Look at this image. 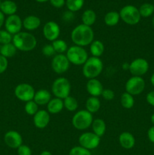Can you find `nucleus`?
<instances>
[{"instance_id": "obj_27", "label": "nucleus", "mask_w": 154, "mask_h": 155, "mask_svg": "<svg viewBox=\"0 0 154 155\" xmlns=\"http://www.w3.org/2000/svg\"><path fill=\"white\" fill-rule=\"evenodd\" d=\"M97 19L96 13L91 9H87L83 12L82 15V24L86 26L91 27L95 23Z\"/></svg>"}, {"instance_id": "obj_18", "label": "nucleus", "mask_w": 154, "mask_h": 155, "mask_svg": "<svg viewBox=\"0 0 154 155\" xmlns=\"http://www.w3.org/2000/svg\"><path fill=\"white\" fill-rule=\"evenodd\" d=\"M119 142L125 149H131L135 145V139L129 132H123L119 136Z\"/></svg>"}, {"instance_id": "obj_1", "label": "nucleus", "mask_w": 154, "mask_h": 155, "mask_svg": "<svg viewBox=\"0 0 154 155\" xmlns=\"http://www.w3.org/2000/svg\"><path fill=\"white\" fill-rule=\"evenodd\" d=\"M95 33L91 27L81 24L74 27L71 32V39L74 45L81 47L89 45L95 39Z\"/></svg>"}, {"instance_id": "obj_26", "label": "nucleus", "mask_w": 154, "mask_h": 155, "mask_svg": "<svg viewBox=\"0 0 154 155\" xmlns=\"http://www.w3.org/2000/svg\"><path fill=\"white\" fill-rule=\"evenodd\" d=\"M18 49L12 42L0 45V54L6 58H12L16 54Z\"/></svg>"}, {"instance_id": "obj_33", "label": "nucleus", "mask_w": 154, "mask_h": 155, "mask_svg": "<svg viewBox=\"0 0 154 155\" xmlns=\"http://www.w3.org/2000/svg\"><path fill=\"white\" fill-rule=\"evenodd\" d=\"M138 10L140 16L143 18H148L153 14L154 5L150 4V3H144L140 5Z\"/></svg>"}, {"instance_id": "obj_17", "label": "nucleus", "mask_w": 154, "mask_h": 155, "mask_svg": "<svg viewBox=\"0 0 154 155\" xmlns=\"http://www.w3.org/2000/svg\"><path fill=\"white\" fill-rule=\"evenodd\" d=\"M86 90L91 96L98 97L102 94L104 87L99 80L96 78L90 79L86 83Z\"/></svg>"}, {"instance_id": "obj_6", "label": "nucleus", "mask_w": 154, "mask_h": 155, "mask_svg": "<svg viewBox=\"0 0 154 155\" xmlns=\"http://www.w3.org/2000/svg\"><path fill=\"white\" fill-rule=\"evenodd\" d=\"M93 120L92 114L87 110H81L73 115L72 118V124L76 130H85L91 126Z\"/></svg>"}, {"instance_id": "obj_9", "label": "nucleus", "mask_w": 154, "mask_h": 155, "mask_svg": "<svg viewBox=\"0 0 154 155\" xmlns=\"http://www.w3.org/2000/svg\"><path fill=\"white\" fill-rule=\"evenodd\" d=\"M145 81L141 77H132L127 80L125 85V92L131 95H137L143 92L145 89Z\"/></svg>"}, {"instance_id": "obj_32", "label": "nucleus", "mask_w": 154, "mask_h": 155, "mask_svg": "<svg viewBox=\"0 0 154 155\" xmlns=\"http://www.w3.org/2000/svg\"><path fill=\"white\" fill-rule=\"evenodd\" d=\"M84 0H66V5L71 12L79 11L84 5Z\"/></svg>"}, {"instance_id": "obj_35", "label": "nucleus", "mask_w": 154, "mask_h": 155, "mask_svg": "<svg viewBox=\"0 0 154 155\" xmlns=\"http://www.w3.org/2000/svg\"><path fill=\"white\" fill-rule=\"evenodd\" d=\"M13 36L5 30H0V45L11 43L12 42Z\"/></svg>"}, {"instance_id": "obj_7", "label": "nucleus", "mask_w": 154, "mask_h": 155, "mask_svg": "<svg viewBox=\"0 0 154 155\" xmlns=\"http://www.w3.org/2000/svg\"><path fill=\"white\" fill-rule=\"evenodd\" d=\"M120 18L128 25H136L140 21L141 16L138 8L131 5L124 6L119 12Z\"/></svg>"}, {"instance_id": "obj_21", "label": "nucleus", "mask_w": 154, "mask_h": 155, "mask_svg": "<svg viewBox=\"0 0 154 155\" xmlns=\"http://www.w3.org/2000/svg\"><path fill=\"white\" fill-rule=\"evenodd\" d=\"M64 108L63 99L58 98H51L47 104V111L51 114H57Z\"/></svg>"}, {"instance_id": "obj_4", "label": "nucleus", "mask_w": 154, "mask_h": 155, "mask_svg": "<svg viewBox=\"0 0 154 155\" xmlns=\"http://www.w3.org/2000/svg\"><path fill=\"white\" fill-rule=\"evenodd\" d=\"M66 56L68 60L74 65H83L88 58V54L84 47L79 45H72L66 51Z\"/></svg>"}, {"instance_id": "obj_10", "label": "nucleus", "mask_w": 154, "mask_h": 155, "mask_svg": "<svg viewBox=\"0 0 154 155\" xmlns=\"http://www.w3.org/2000/svg\"><path fill=\"white\" fill-rule=\"evenodd\" d=\"M101 142V137L97 136L93 132H87L81 134L79 138L80 146L88 150H93L98 148Z\"/></svg>"}, {"instance_id": "obj_23", "label": "nucleus", "mask_w": 154, "mask_h": 155, "mask_svg": "<svg viewBox=\"0 0 154 155\" xmlns=\"http://www.w3.org/2000/svg\"><path fill=\"white\" fill-rule=\"evenodd\" d=\"M91 127L93 133L99 137L104 136L107 130L106 123L104 122V120L101 119V118H96V119L93 120V122H92Z\"/></svg>"}, {"instance_id": "obj_20", "label": "nucleus", "mask_w": 154, "mask_h": 155, "mask_svg": "<svg viewBox=\"0 0 154 155\" xmlns=\"http://www.w3.org/2000/svg\"><path fill=\"white\" fill-rule=\"evenodd\" d=\"M41 25V20L35 15H29L23 21V27L28 31H33L39 28Z\"/></svg>"}, {"instance_id": "obj_40", "label": "nucleus", "mask_w": 154, "mask_h": 155, "mask_svg": "<svg viewBox=\"0 0 154 155\" xmlns=\"http://www.w3.org/2000/svg\"><path fill=\"white\" fill-rule=\"evenodd\" d=\"M8 66V58L0 54V74H3L7 70Z\"/></svg>"}, {"instance_id": "obj_37", "label": "nucleus", "mask_w": 154, "mask_h": 155, "mask_svg": "<svg viewBox=\"0 0 154 155\" xmlns=\"http://www.w3.org/2000/svg\"><path fill=\"white\" fill-rule=\"evenodd\" d=\"M42 52L44 56L45 57H52V56L55 55L56 52L54 51V48H53L51 44H47L42 47Z\"/></svg>"}, {"instance_id": "obj_19", "label": "nucleus", "mask_w": 154, "mask_h": 155, "mask_svg": "<svg viewBox=\"0 0 154 155\" xmlns=\"http://www.w3.org/2000/svg\"><path fill=\"white\" fill-rule=\"evenodd\" d=\"M51 99V95L46 89H39L35 93L33 101L38 104V105H47Z\"/></svg>"}, {"instance_id": "obj_31", "label": "nucleus", "mask_w": 154, "mask_h": 155, "mask_svg": "<svg viewBox=\"0 0 154 155\" xmlns=\"http://www.w3.org/2000/svg\"><path fill=\"white\" fill-rule=\"evenodd\" d=\"M51 45H52L55 52L57 53V54H63V53L66 52L68 48H69L66 42L63 39H60L53 41Z\"/></svg>"}, {"instance_id": "obj_44", "label": "nucleus", "mask_w": 154, "mask_h": 155, "mask_svg": "<svg viewBox=\"0 0 154 155\" xmlns=\"http://www.w3.org/2000/svg\"><path fill=\"white\" fill-rule=\"evenodd\" d=\"M63 19H64V21H71V20L73 18V14H72V12H66V13L63 14Z\"/></svg>"}, {"instance_id": "obj_3", "label": "nucleus", "mask_w": 154, "mask_h": 155, "mask_svg": "<svg viewBox=\"0 0 154 155\" xmlns=\"http://www.w3.org/2000/svg\"><path fill=\"white\" fill-rule=\"evenodd\" d=\"M104 64L100 58H88L82 66V74L85 77L90 79L97 78L102 73Z\"/></svg>"}, {"instance_id": "obj_42", "label": "nucleus", "mask_w": 154, "mask_h": 155, "mask_svg": "<svg viewBox=\"0 0 154 155\" xmlns=\"http://www.w3.org/2000/svg\"><path fill=\"white\" fill-rule=\"evenodd\" d=\"M146 102L151 106L154 107V91H151V92H148L147 95L146 96Z\"/></svg>"}, {"instance_id": "obj_29", "label": "nucleus", "mask_w": 154, "mask_h": 155, "mask_svg": "<svg viewBox=\"0 0 154 155\" xmlns=\"http://www.w3.org/2000/svg\"><path fill=\"white\" fill-rule=\"evenodd\" d=\"M121 105L125 109L132 108L134 104V98L133 95H130L128 92H125L122 94L120 98Z\"/></svg>"}, {"instance_id": "obj_41", "label": "nucleus", "mask_w": 154, "mask_h": 155, "mask_svg": "<svg viewBox=\"0 0 154 155\" xmlns=\"http://www.w3.org/2000/svg\"><path fill=\"white\" fill-rule=\"evenodd\" d=\"M49 2L53 7L57 8H60L66 3L65 0H49Z\"/></svg>"}, {"instance_id": "obj_48", "label": "nucleus", "mask_w": 154, "mask_h": 155, "mask_svg": "<svg viewBox=\"0 0 154 155\" xmlns=\"http://www.w3.org/2000/svg\"><path fill=\"white\" fill-rule=\"evenodd\" d=\"M37 2H41V3H43V2H46L47 1H49V0H35Z\"/></svg>"}, {"instance_id": "obj_49", "label": "nucleus", "mask_w": 154, "mask_h": 155, "mask_svg": "<svg viewBox=\"0 0 154 155\" xmlns=\"http://www.w3.org/2000/svg\"><path fill=\"white\" fill-rule=\"evenodd\" d=\"M150 120H151V123H152V125L154 126V114H153L152 115V116H151Z\"/></svg>"}, {"instance_id": "obj_2", "label": "nucleus", "mask_w": 154, "mask_h": 155, "mask_svg": "<svg viewBox=\"0 0 154 155\" xmlns=\"http://www.w3.org/2000/svg\"><path fill=\"white\" fill-rule=\"evenodd\" d=\"M12 43L16 48L21 51H33L37 45L36 38L29 32L21 31L14 35Z\"/></svg>"}, {"instance_id": "obj_46", "label": "nucleus", "mask_w": 154, "mask_h": 155, "mask_svg": "<svg viewBox=\"0 0 154 155\" xmlns=\"http://www.w3.org/2000/svg\"><path fill=\"white\" fill-rule=\"evenodd\" d=\"M39 155H53L49 151H43L40 153Z\"/></svg>"}, {"instance_id": "obj_12", "label": "nucleus", "mask_w": 154, "mask_h": 155, "mask_svg": "<svg viewBox=\"0 0 154 155\" xmlns=\"http://www.w3.org/2000/svg\"><path fill=\"white\" fill-rule=\"evenodd\" d=\"M128 70L134 77H142L146 74L149 70V63L146 59L138 58L133 60L129 64Z\"/></svg>"}, {"instance_id": "obj_36", "label": "nucleus", "mask_w": 154, "mask_h": 155, "mask_svg": "<svg viewBox=\"0 0 154 155\" xmlns=\"http://www.w3.org/2000/svg\"><path fill=\"white\" fill-rule=\"evenodd\" d=\"M69 155H91V153L89 150L85 149L79 145V146H75L71 148Z\"/></svg>"}, {"instance_id": "obj_5", "label": "nucleus", "mask_w": 154, "mask_h": 155, "mask_svg": "<svg viewBox=\"0 0 154 155\" xmlns=\"http://www.w3.org/2000/svg\"><path fill=\"white\" fill-rule=\"evenodd\" d=\"M70 82L65 77H59L56 79L51 86V92L55 98L64 99L70 94Z\"/></svg>"}, {"instance_id": "obj_11", "label": "nucleus", "mask_w": 154, "mask_h": 155, "mask_svg": "<svg viewBox=\"0 0 154 155\" xmlns=\"http://www.w3.org/2000/svg\"><path fill=\"white\" fill-rule=\"evenodd\" d=\"M70 62L64 54H57L51 61V68L57 74H63L69 70Z\"/></svg>"}, {"instance_id": "obj_39", "label": "nucleus", "mask_w": 154, "mask_h": 155, "mask_svg": "<svg viewBox=\"0 0 154 155\" xmlns=\"http://www.w3.org/2000/svg\"><path fill=\"white\" fill-rule=\"evenodd\" d=\"M18 155H32V150L29 146L26 145H21L18 148Z\"/></svg>"}, {"instance_id": "obj_47", "label": "nucleus", "mask_w": 154, "mask_h": 155, "mask_svg": "<svg viewBox=\"0 0 154 155\" xmlns=\"http://www.w3.org/2000/svg\"><path fill=\"white\" fill-rule=\"evenodd\" d=\"M150 82H151V84L154 86V73L152 74V75L151 76V78H150Z\"/></svg>"}, {"instance_id": "obj_8", "label": "nucleus", "mask_w": 154, "mask_h": 155, "mask_svg": "<svg viewBox=\"0 0 154 155\" xmlns=\"http://www.w3.org/2000/svg\"><path fill=\"white\" fill-rule=\"evenodd\" d=\"M35 91L34 88L29 83H20L15 87L14 95L20 101L27 102L33 100Z\"/></svg>"}, {"instance_id": "obj_45", "label": "nucleus", "mask_w": 154, "mask_h": 155, "mask_svg": "<svg viewBox=\"0 0 154 155\" xmlns=\"http://www.w3.org/2000/svg\"><path fill=\"white\" fill-rule=\"evenodd\" d=\"M5 15L1 12V11H0V30H1L2 27L5 24Z\"/></svg>"}, {"instance_id": "obj_50", "label": "nucleus", "mask_w": 154, "mask_h": 155, "mask_svg": "<svg viewBox=\"0 0 154 155\" xmlns=\"http://www.w3.org/2000/svg\"><path fill=\"white\" fill-rule=\"evenodd\" d=\"M152 26H153V27H154V16H153V18H152Z\"/></svg>"}, {"instance_id": "obj_24", "label": "nucleus", "mask_w": 154, "mask_h": 155, "mask_svg": "<svg viewBox=\"0 0 154 155\" xmlns=\"http://www.w3.org/2000/svg\"><path fill=\"white\" fill-rule=\"evenodd\" d=\"M101 101L98 97L91 96L86 100L85 107L86 110L91 114H94L98 112L101 108Z\"/></svg>"}, {"instance_id": "obj_28", "label": "nucleus", "mask_w": 154, "mask_h": 155, "mask_svg": "<svg viewBox=\"0 0 154 155\" xmlns=\"http://www.w3.org/2000/svg\"><path fill=\"white\" fill-rule=\"evenodd\" d=\"M119 19H120V16H119V12L112 11L106 14L104 16V23L107 26L113 27V26L117 25Z\"/></svg>"}, {"instance_id": "obj_25", "label": "nucleus", "mask_w": 154, "mask_h": 155, "mask_svg": "<svg viewBox=\"0 0 154 155\" xmlns=\"http://www.w3.org/2000/svg\"><path fill=\"white\" fill-rule=\"evenodd\" d=\"M104 51V45L101 40L95 39L90 44V52L93 57L100 58Z\"/></svg>"}, {"instance_id": "obj_30", "label": "nucleus", "mask_w": 154, "mask_h": 155, "mask_svg": "<svg viewBox=\"0 0 154 155\" xmlns=\"http://www.w3.org/2000/svg\"><path fill=\"white\" fill-rule=\"evenodd\" d=\"M63 106H64L65 109L68 110V111H75L77 110L79 106L78 101L75 98L69 95L68 97H66V98L63 100Z\"/></svg>"}, {"instance_id": "obj_51", "label": "nucleus", "mask_w": 154, "mask_h": 155, "mask_svg": "<svg viewBox=\"0 0 154 155\" xmlns=\"http://www.w3.org/2000/svg\"><path fill=\"white\" fill-rule=\"evenodd\" d=\"M1 3H2V1H1V0H0V6H1Z\"/></svg>"}, {"instance_id": "obj_34", "label": "nucleus", "mask_w": 154, "mask_h": 155, "mask_svg": "<svg viewBox=\"0 0 154 155\" xmlns=\"http://www.w3.org/2000/svg\"><path fill=\"white\" fill-rule=\"evenodd\" d=\"M25 112L30 116H34L39 110V105L33 100L26 102L24 106Z\"/></svg>"}, {"instance_id": "obj_14", "label": "nucleus", "mask_w": 154, "mask_h": 155, "mask_svg": "<svg viewBox=\"0 0 154 155\" xmlns=\"http://www.w3.org/2000/svg\"><path fill=\"white\" fill-rule=\"evenodd\" d=\"M43 36L47 40L50 42L56 40L58 39L60 33V26L54 21H48L44 25L42 29Z\"/></svg>"}, {"instance_id": "obj_13", "label": "nucleus", "mask_w": 154, "mask_h": 155, "mask_svg": "<svg viewBox=\"0 0 154 155\" xmlns=\"http://www.w3.org/2000/svg\"><path fill=\"white\" fill-rule=\"evenodd\" d=\"M5 28L12 36L21 32L23 27V21L17 15L8 16L5 21Z\"/></svg>"}, {"instance_id": "obj_16", "label": "nucleus", "mask_w": 154, "mask_h": 155, "mask_svg": "<svg viewBox=\"0 0 154 155\" xmlns=\"http://www.w3.org/2000/svg\"><path fill=\"white\" fill-rule=\"evenodd\" d=\"M50 122V114L45 110H38L33 116V124L38 129H45Z\"/></svg>"}, {"instance_id": "obj_43", "label": "nucleus", "mask_w": 154, "mask_h": 155, "mask_svg": "<svg viewBox=\"0 0 154 155\" xmlns=\"http://www.w3.org/2000/svg\"><path fill=\"white\" fill-rule=\"evenodd\" d=\"M147 137L152 143L154 144V126L151 127L147 131Z\"/></svg>"}, {"instance_id": "obj_22", "label": "nucleus", "mask_w": 154, "mask_h": 155, "mask_svg": "<svg viewBox=\"0 0 154 155\" xmlns=\"http://www.w3.org/2000/svg\"><path fill=\"white\" fill-rule=\"evenodd\" d=\"M0 11L5 15L11 16V15L16 14L17 11H18V5L14 2L11 1V0H5V1L2 2Z\"/></svg>"}, {"instance_id": "obj_15", "label": "nucleus", "mask_w": 154, "mask_h": 155, "mask_svg": "<svg viewBox=\"0 0 154 155\" xmlns=\"http://www.w3.org/2000/svg\"><path fill=\"white\" fill-rule=\"evenodd\" d=\"M4 142L9 148L18 149L21 145H23V138L18 131L10 130L5 134Z\"/></svg>"}, {"instance_id": "obj_38", "label": "nucleus", "mask_w": 154, "mask_h": 155, "mask_svg": "<svg viewBox=\"0 0 154 155\" xmlns=\"http://www.w3.org/2000/svg\"><path fill=\"white\" fill-rule=\"evenodd\" d=\"M101 96L103 97L104 99L107 100V101H111V100H113L114 98L115 93L112 89H104L102 94H101Z\"/></svg>"}]
</instances>
